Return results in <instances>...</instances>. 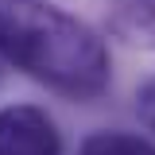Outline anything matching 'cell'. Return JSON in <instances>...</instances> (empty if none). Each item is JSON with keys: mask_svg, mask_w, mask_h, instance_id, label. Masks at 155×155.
I'll list each match as a JSON object with an SVG mask.
<instances>
[{"mask_svg": "<svg viewBox=\"0 0 155 155\" xmlns=\"http://www.w3.org/2000/svg\"><path fill=\"white\" fill-rule=\"evenodd\" d=\"M109 27L116 39L155 51V0H113Z\"/></svg>", "mask_w": 155, "mask_h": 155, "instance_id": "obj_3", "label": "cell"}, {"mask_svg": "<svg viewBox=\"0 0 155 155\" xmlns=\"http://www.w3.org/2000/svg\"><path fill=\"white\" fill-rule=\"evenodd\" d=\"M0 51L35 81L78 101L109 85L105 43L81 19L39 0H0Z\"/></svg>", "mask_w": 155, "mask_h": 155, "instance_id": "obj_1", "label": "cell"}, {"mask_svg": "<svg viewBox=\"0 0 155 155\" xmlns=\"http://www.w3.org/2000/svg\"><path fill=\"white\" fill-rule=\"evenodd\" d=\"M136 113H140V120L155 132V78H147V81L140 85V93H136Z\"/></svg>", "mask_w": 155, "mask_h": 155, "instance_id": "obj_5", "label": "cell"}, {"mask_svg": "<svg viewBox=\"0 0 155 155\" xmlns=\"http://www.w3.org/2000/svg\"><path fill=\"white\" fill-rule=\"evenodd\" d=\"M78 155H155V147L143 136H128V132H93Z\"/></svg>", "mask_w": 155, "mask_h": 155, "instance_id": "obj_4", "label": "cell"}, {"mask_svg": "<svg viewBox=\"0 0 155 155\" xmlns=\"http://www.w3.org/2000/svg\"><path fill=\"white\" fill-rule=\"evenodd\" d=\"M0 155H62L54 120L35 105L0 109Z\"/></svg>", "mask_w": 155, "mask_h": 155, "instance_id": "obj_2", "label": "cell"}]
</instances>
